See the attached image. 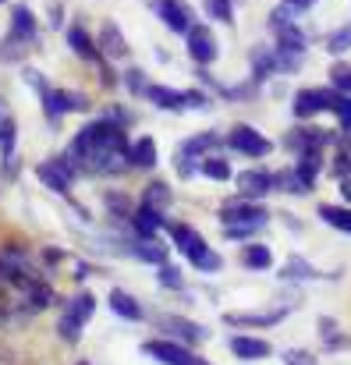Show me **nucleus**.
Instances as JSON below:
<instances>
[{"mask_svg": "<svg viewBox=\"0 0 351 365\" xmlns=\"http://www.w3.org/2000/svg\"><path fill=\"white\" fill-rule=\"evenodd\" d=\"M25 50H29V43L7 32V39H4V46H0V61H21Z\"/></svg>", "mask_w": 351, "mask_h": 365, "instance_id": "35", "label": "nucleus"}, {"mask_svg": "<svg viewBox=\"0 0 351 365\" xmlns=\"http://www.w3.org/2000/svg\"><path fill=\"white\" fill-rule=\"evenodd\" d=\"M203 7H206V14H210L213 21H224V25H231L234 21L231 0H203Z\"/></svg>", "mask_w": 351, "mask_h": 365, "instance_id": "34", "label": "nucleus"}, {"mask_svg": "<svg viewBox=\"0 0 351 365\" xmlns=\"http://www.w3.org/2000/svg\"><path fill=\"white\" fill-rule=\"evenodd\" d=\"M273 188H277V192H291V195H309V192H312V185L302 181L298 170H280V174H273Z\"/></svg>", "mask_w": 351, "mask_h": 365, "instance_id": "25", "label": "nucleus"}, {"mask_svg": "<svg viewBox=\"0 0 351 365\" xmlns=\"http://www.w3.org/2000/svg\"><path fill=\"white\" fill-rule=\"evenodd\" d=\"M320 220L351 235V210H345V206H320Z\"/></svg>", "mask_w": 351, "mask_h": 365, "instance_id": "28", "label": "nucleus"}, {"mask_svg": "<svg viewBox=\"0 0 351 365\" xmlns=\"http://www.w3.org/2000/svg\"><path fill=\"white\" fill-rule=\"evenodd\" d=\"M284 277H316V269L309 262H302V259H291L288 269H284Z\"/></svg>", "mask_w": 351, "mask_h": 365, "instance_id": "44", "label": "nucleus"}, {"mask_svg": "<svg viewBox=\"0 0 351 365\" xmlns=\"http://www.w3.org/2000/svg\"><path fill=\"white\" fill-rule=\"evenodd\" d=\"M241 262H245L248 269H270V266H273V255H270L266 245H248V248L241 252Z\"/></svg>", "mask_w": 351, "mask_h": 365, "instance_id": "29", "label": "nucleus"}, {"mask_svg": "<svg viewBox=\"0 0 351 365\" xmlns=\"http://www.w3.org/2000/svg\"><path fill=\"white\" fill-rule=\"evenodd\" d=\"M0 4H4V0H0Z\"/></svg>", "mask_w": 351, "mask_h": 365, "instance_id": "50", "label": "nucleus"}, {"mask_svg": "<svg viewBox=\"0 0 351 365\" xmlns=\"http://www.w3.org/2000/svg\"><path fill=\"white\" fill-rule=\"evenodd\" d=\"M327 50H330V53H345V50H351V25L337 29V32H330V39H327Z\"/></svg>", "mask_w": 351, "mask_h": 365, "instance_id": "39", "label": "nucleus"}, {"mask_svg": "<svg viewBox=\"0 0 351 365\" xmlns=\"http://www.w3.org/2000/svg\"><path fill=\"white\" fill-rule=\"evenodd\" d=\"M273 71H277V57H273V50H266V46L252 50V75H255V82L270 78Z\"/></svg>", "mask_w": 351, "mask_h": 365, "instance_id": "27", "label": "nucleus"}, {"mask_svg": "<svg viewBox=\"0 0 351 365\" xmlns=\"http://www.w3.org/2000/svg\"><path fill=\"white\" fill-rule=\"evenodd\" d=\"M142 202L163 213V210L174 202V192H171V185H163V181H149V185H146V192H142Z\"/></svg>", "mask_w": 351, "mask_h": 365, "instance_id": "26", "label": "nucleus"}, {"mask_svg": "<svg viewBox=\"0 0 351 365\" xmlns=\"http://www.w3.org/2000/svg\"><path fill=\"white\" fill-rule=\"evenodd\" d=\"M131 255L142 259V262H156V266H163V262H167V245L156 242V235H153V238L138 235V242L131 245Z\"/></svg>", "mask_w": 351, "mask_h": 365, "instance_id": "17", "label": "nucleus"}, {"mask_svg": "<svg viewBox=\"0 0 351 365\" xmlns=\"http://www.w3.org/2000/svg\"><path fill=\"white\" fill-rule=\"evenodd\" d=\"M107 210H111L114 217H131V213H135V210H131V202H128L124 195H117V192L107 195Z\"/></svg>", "mask_w": 351, "mask_h": 365, "instance_id": "41", "label": "nucleus"}, {"mask_svg": "<svg viewBox=\"0 0 351 365\" xmlns=\"http://www.w3.org/2000/svg\"><path fill=\"white\" fill-rule=\"evenodd\" d=\"M131 227H135V235L153 238V235L163 227V213H160V210H153V206H146V202H138V210L131 213Z\"/></svg>", "mask_w": 351, "mask_h": 365, "instance_id": "14", "label": "nucleus"}, {"mask_svg": "<svg viewBox=\"0 0 351 365\" xmlns=\"http://www.w3.org/2000/svg\"><path fill=\"white\" fill-rule=\"evenodd\" d=\"M14 138H18V128H14V121H0V156H4V178L18 174V163H14Z\"/></svg>", "mask_w": 351, "mask_h": 365, "instance_id": "18", "label": "nucleus"}, {"mask_svg": "<svg viewBox=\"0 0 351 365\" xmlns=\"http://www.w3.org/2000/svg\"><path fill=\"white\" fill-rule=\"evenodd\" d=\"M171 238H174V245L188 255V262H192L195 269H203V273H217V269L224 266L220 252H213L210 245L203 242V235L192 231L188 224H174V227H171Z\"/></svg>", "mask_w": 351, "mask_h": 365, "instance_id": "2", "label": "nucleus"}, {"mask_svg": "<svg viewBox=\"0 0 351 365\" xmlns=\"http://www.w3.org/2000/svg\"><path fill=\"white\" fill-rule=\"evenodd\" d=\"M284 319V309L277 312H228V323L234 327H277Z\"/></svg>", "mask_w": 351, "mask_h": 365, "instance_id": "20", "label": "nucleus"}, {"mask_svg": "<svg viewBox=\"0 0 351 365\" xmlns=\"http://www.w3.org/2000/svg\"><path fill=\"white\" fill-rule=\"evenodd\" d=\"M156 280H160V287H171V291H178V287L185 284V280H181V269H178V266H167V262L160 266Z\"/></svg>", "mask_w": 351, "mask_h": 365, "instance_id": "40", "label": "nucleus"}, {"mask_svg": "<svg viewBox=\"0 0 351 365\" xmlns=\"http://www.w3.org/2000/svg\"><path fill=\"white\" fill-rule=\"evenodd\" d=\"M220 220H224L228 238H248L252 231H259L270 220V213L263 206H255V202H228L220 210Z\"/></svg>", "mask_w": 351, "mask_h": 365, "instance_id": "3", "label": "nucleus"}, {"mask_svg": "<svg viewBox=\"0 0 351 365\" xmlns=\"http://www.w3.org/2000/svg\"><path fill=\"white\" fill-rule=\"evenodd\" d=\"M11 36H18V39H25V43L36 39V14H32L25 4H14V7H11Z\"/></svg>", "mask_w": 351, "mask_h": 365, "instance_id": "15", "label": "nucleus"}, {"mask_svg": "<svg viewBox=\"0 0 351 365\" xmlns=\"http://www.w3.org/2000/svg\"><path fill=\"white\" fill-rule=\"evenodd\" d=\"M107 302H111V309H114V312L121 316V319H131V323H138V319H142V305H138V302H135V298H131L128 291H121V287H114Z\"/></svg>", "mask_w": 351, "mask_h": 365, "instance_id": "21", "label": "nucleus"}, {"mask_svg": "<svg viewBox=\"0 0 351 365\" xmlns=\"http://www.w3.org/2000/svg\"><path fill=\"white\" fill-rule=\"evenodd\" d=\"M36 178H39L50 192L68 195V192H71V185H75V163H71V160H64V156L43 160V163L36 167Z\"/></svg>", "mask_w": 351, "mask_h": 365, "instance_id": "5", "label": "nucleus"}, {"mask_svg": "<svg viewBox=\"0 0 351 365\" xmlns=\"http://www.w3.org/2000/svg\"><path fill=\"white\" fill-rule=\"evenodd\" d=\"M334 114L341 118V128H351V96H337V107H334Z\"/></svg>", "mask_w": 351, "mask_h": 365, "instance_id": "45", "label": "nucleus"}, {"mask_svg": "<svg viewBox=\"0 0 351 365\" xmlns=\"http://www.w3.org/2000/svg\"><path fill=\"white\" fill-rule=\"evenodd\" d=\"M146 96H149L156 107H163V110H185V93H178V89L149 86V89H146Z\"/></svg>", "mask_w": 351, "mask_h": 365, "instance_id": "23", "label": "nucleus"}, {"mask_svg": "<svg viewBox=\"0 0 351 365\" xmlns=\"http://www.w3.org/2000/svg\"><path fill=\"white\" fill-rule=\"evenodd\" d=\"M78 365H89V362H78Z\"/></svg>", "mask_w": 351, "mask_h": 365, "instance_id": "49", "label": "nucleus"}, {"mask_svg": "<svg viewBox=\"0 0 351 365\" xmlns=\"http://www.w3.org/2000/svg\"><path fill=\"white\" fill-rule=\"evenodd\" d=\"M203 174H206L210 181H228V178H231V163H228L224 156H206Z\"/></svg>", "mask_w": 351, "mask_h": 365, "instance_id": "33", "label": "nucleus"}, {"mask_svg": "<svg viewBox=\"0 0 351 365\" xmlns=\"http://www.w3.org/2000/svg\"><path fill=\"white\" fill-rule=\"evenodd\" d=\"M188 107H192V110H206V107H210V96L199 93V89H188V93H185V110H188Z\"/></svg>", "mask_w": 351, "mask_h": 365, "instance_id": "43", "label": "nucleus"}, {"mask_svg": "<svg viewBox=\"0 0 351 365\" xmlns=\"http://www.w3.org/2000/svg\"><path fill=\"white\" fill-rule=\"evenodd\" d=\"M188 57L195 61V64H213L217 61V53H220V46H217V39H213V32L206 29V25H192L188 32Z\"/></svg>", "mask_w": 351, "mask_h": 365, "instance_id": "7", "label": "nucleus"}, {"mask_svg": "<svg viewBox=\"0 0 351 365\" xmlns=\"http://www.w3.org/2000/svg\"><path fill=\"white\" fill-rule=\"evenodd\" d=\"M160 327H163L167 334H174L178 341H188V344L206 341V330H203L199 323H192V319H181V316H163V319H160Z\"/></svg>", "mask_w": 351, "mask_h": 365, "instance_id": "12", "label": "nucleus"}, {"mask_svg": "<svg viewBox=\"0 0 351 365\" xmlns=\"http://www.w3.org/2000/svg\"><path fill=\"white\" fill-rule=\"evenodd\" d=\"M203 365H206V362H203Z\"/></svg>", "mask_w": 351, "mask_h": 365, "instance_id": "51", "label": "nucleus"}, {"mask_svg": "<svg viewBox=\"0 0 351 365\" xmlns=\"http://www.w3.org/2000/svg\"><path fill=\"white\" fill-rule=\"evenodd\" d=\"M312 4H316V0H280V7H277L273 14H280V18H291V21H295V18H298V14H305Z\"/></svg>", "mask_w": 351, "mask_h": 365, "instance_id": "36", "label": "nucleus"}, {"mask_svg": "<svg viewBox=\"0 0 351 365\" xmlns=\"http://www.w3.org/2000/svg\"><path fill=\"white\" fill-rule=\"evenodd\" d=\"M220 145V135L217 131H203V135H195V138H188V142H181V156H203V153H213Z\"/></svg>", "mask_w": 351, "mask_h": 365, "instance_id": "24", "label": "nucleus"}, {"mask_svg": "<svg viewBox=\"0 0 351 365\" xmlns=\"http://www.w3.org/2000/svg\"><path fill=\"white\" fill-rule=\"evenodd\" d=\"M39 100H43V114L50 118V121H61L64 114H78V110H89V96H82V93H68V89H43L39 93Z\"/></svg>", "mask_w": 351, "mask_h": 365, "instance_id": "4", "label": "nucleus"}, {"mask_svg": "<svg viewBox=\"0 0 351 365\" xmlns=\"http://www.w3.org/2000/svg\"><path fill=\"white\" fill-rule=\"evenodd\" d=\"M341 195L351 202V178H345V181H341Z\"/></svg>", "mask_w": 351, "mask_h": 365, "instance_id": "47", "label": "nucleus"}, {"mask_svg": "<svg viewBox=\"0 0 351 365\" xmlns=\"http://www.w3.org/2000/svg\"><path fill=\"white\" fill-rule=\"evenodd\" d=\"M0 323H4V312H0Z\"/></svg>", "mask_w": 351, "mask_h": 365, "instance_id": "48", "label": "nucleus"}, {"mask_svg": "<svg viewBox=\"0 0 351 365\" xmlns=\"http://www.w3.org/2000/svg\"><path fill=\"white\" fill-rule=\"evenodd\" d=\"M82 327H86V319L78 316V312H71V309H64V316H61V323H57V334L64 337V341H78L82 337Z\"/></svg>", "mask_w": 351, "mask_h": 365, "instance_id": "30", "label": "nucleus"}, {"mask_svg": "<svg viewBox=\"0 0 351 365\" xmlns=\"http://www.w3.org/2000/svg\"><path fill=\"white\" fill-rule=\"evenodd\" d=\"M302 160H298V174H302V181H316V174H320V167H323V160H320V149H305V153H298Z\"/></svg>", "mask_w": 351, "mask_h": 365, "instance_id": "31", "label": "nucleus"}, {"mask_svg": "<svg viewBox=\"0 0 351 365\" xmlns=\"http://www.w3.org/2000/svg\"><path fill=\"white\" fill-rule=\"evenodd\" d=\"M68 160L89 174H121L131 167V145L114 121H93L78 128V135L68 145Z\"/></svg>", "mask_w": 351, "mask_h": 365, "instance_id": "1", "label": "nucleus"}, {"mask_svg": "<svg viewBox=\"0 0 351 365\" xmlns=\"http://www.w3.org/2000/svg\"><path fill=\"white\" fill-rule=\"evenodd\" d=\"M337 89H302L298 96H295V118L298 121H309V118H316V114H323V110H334L337 107Z\"/></svg>", "mask_w": 351, "mask_h": 365, "instance_id": "6", "label": "nucleus"}, {"mask_svg": "<svg viewBox=\"0 0 351 365\" xmlns=\"http://www.w3.org/2000/svg\"><path fill=\"white\" fill-rule=\"evenodd\" d=\"M270 188H273V174H266V170H241L238 174V192L245 199H263Z\"/></svg>", "mask_w": 351, "mask_h": 365, "instance_id": "11", "label": "nucleus"}, {"mask_svg": "<svg viewBox=\"0 0 351 365\" xmlns=\"http://www.w3.org/2000/svg\"><path fill=\"white\" fill-rule=\"evenodd\" d=\"M142 351H146L149 359L163 362V365H203L185 344H174V341H146Z\"/></svg>", "mask_w": 351, "mask_h": 365, "instance_id": "8", "label": "nucleus"}, {"mask_svg": "<svg viewBox=\"0 0 351 365\" xmlns=\"http://www.w3.org/2000/svg\"><path fill=\"white\" fill-rule=\"evenodd\" d=\"M68 46H71L82 61H100V46L93 43V36H89L82 25H71V29H68Z\"/></svg>", "mask_w": 351, "mask_h": 365, "instance_id": "19", "label": "nucleus"}, {"mask_svg": "<svg viewBox=\"0 0 351 365\" xmlns=\"http://www.w3.org/2000/svg\"><path fill=\"white\" fill-rule=\"evenodd\" d=\"M153 11L171 32H188L192 29V7L185 0H153Z\"/></svg>", "mask_w": 351, "mask_h": 365, "instance_id": "10", "label": "nucleus"}, {"mask_svg": "<svg viewBox=\"0 0 351 365\" xmlns=\"http://www.w3.org/2000/svg\"><path fill=\"white\" fill-rule=\"evenodd\" d=\"M228 145L238 149V153H245V156H266L273 149V142L266 135H259L255 128H248V124H238L234 128L231 135H228Z\"/></svg>", "mask_w": 351, "mask_h": 365, "instance_id": "9", "label": "nucleus"}, {"mask_svg": "<svg viewBox=\"0 0 351 365\" xmlns=\"http://www.w3.org/2000/svg\"><path fill=\"white\" fill-rule=\"evenodd\" d=\"M284 365H316L309 351H284Z\"/></svg>", "mask_w": 351, "mask_h": 365, "instance_id": "46", "label": "nucleus"}, {"mask_svg": "<svg viewBox=\"0 0 351 365\" xmlns=\"http://www.w3.org/2000/svg\"><path fill=\"white\" fill-rule=\"evenodd\" d=\"M50 305H54V287L43 284V280H36V284L29 287V309L39 312V309H50Z\"/></svg>", "mask_w": 351, "mask_h": 365, "instance_id": "32", "label": "nucleus"}, {"mask_svg": "<svg viewBox=\"0 0 351 365\" xmlns=\"http://www.w3.org/2000/svg\"><path fill=\"white\" fill-rule=\"evenodd\" d=\"M320 334H323V341H327V344H345V341H341V334H337V323H334L330 316H323V319H320Z\"/></svg>", "mask_w": 351, "mask_h": 365, "instance_id": "42", "label": "nucleus"}, {"mask_svg": "<svg viewBox=\"0 0 351 365\" xmlns=\"http://www.w3.org/2000/svg\"><path fill=\"white\" fill-rule=\"evenodd\" d=\"M124 86H128V93H138V96H146V89H149V82H146V71H142V68H128V71H124Z\"/></svg>", "mask_w": 351, "mask_h": 365, "instance_id": "38", "label": "nucleus"}, {"mask_svg": "<svg viewBox=\"0 0 351 365\" xmlns=\"http://www.w3.org/2000/svg\"><path fill=\"white\" fill-rule=\"evenodd\" d=\"M100 53H107V57H128V39H124V32L117 29L114 21H103V29H100Z\"/></svg>", "mask_w": 351, "mask_h": 365, "instance_id": "13", "label": "nucleus"}, {"mask_svg": "<svg viewBox=\"0 0 351 365\" xmlns=\"http://www.w3.org/2000/svg\"><path fill=\"white\" fill-rule=\"evenodd\" d=\"M131 167H138V170H153L156 167V142L149 135L135 138V145H131Z\"/></svg>", "mask_w": 351, "mask_h": 365, "instance_id": "22", "label": "nucleus"}, {"mask_svg": "<svg viewBox=\"0 0 351 365\" xmlns=\"http://www.w3.org/2000/svg\"><path fill=\"white\" fill-rule=\"evenodd\" d=\"M330 82H334L337 93L351 96V68L348 64H334V68H330Z\"/></svg>", "mask_w": 351, "mask_h": 365, "instance_id": "37", "label": "nucleus"}, {"mask_svg": "<svg viewBox=\"0 0 351 365\" xmlns=\"http://www.w3.org/2000/svg\"><path fill=\"white\" fill-rule=\"evenodd\" d=\"M231 351L238 359H248V362H259V359H270L273 355V348L266 341H259V337H234Z\"/></svg>", "mask_w": 351, "mask_h": 365, "instance_id": "16", "label": "nucleus"}]
</instances>
